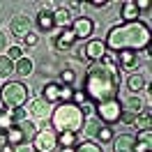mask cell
Instances as JSON below:
<instances>
[{"instance_id": "cell-29", "label": "cell", "mask_w": 152, "mask_h": 152, "mask_svg": "<svg viewBox=\"0 0 152 152\" xmlns=\"http://www.w3.org/2000/svg\"><path fill=\"white\" fill-rule=\"evenodd\" d=\"M7 115H10L12 120H14V124L28 118V115H26V108H10V111H7Z\"/></svg>"}, {"instance_id": "cell-13", "label": "cell", "mask_w": 152, "mask_h": 152, "mask_svg": "<svg viewBox=\"0 0 152 152\" xmlns=\"http://www.w3.org/2000/svg\"><path fill=\"white\" fill-rule=\"evenodd\" d=\"M120 14H122V21L124 23H134V21H138V7H136V2H132V0H127V2H122V10H120Z\"/></svg>"}, {"instance_id": "cell-16", "label": "cell", "mask_w": 152, "mask_h": 152, "mask_svg": "<svg viewBox=\"0 0 152 152\" xmlns=\"http://www.w3.org/2000/svg\"><path fill=\"white\" fill-rule=\"evenodd\" d=\"M16 127L21 129V134L26 136V141H32L35 138V134H37V127H35V120H30V118H26V120H21V122H16Z\"/></svg>"}, {"instance_id": "cell-10", "label": "cell", "mask_w": 152, "mask_h": 152, "mask_svg": "<svg viewBox=\"0 0 152 152\" xmlns=\"http://www.w3.org/2000/svg\"><path fill=\"white\" fill-rule=\"evenodd\" d=\"M104 53H106V44L102 39H90L86 44V58L90 62H99L104 58Z\"/></svg>"}, {"instance_id": "cell-1", "label": "cell", "mask_w": 152, "mask_h": 152, "mask_svg": "<svg viewBox=\"0 0 152 152\" xmlns=\"http://www.w3.org/2000/svg\"><path fill=\"white\" fill-rule=\"evenodd\" d=\"M120 81L122 74L118 65H102V62H92L86 72V92L88 102H106V99H115L118 90H120Z\"/></svg>"}, {"instance_id": "cell-18", "label": "cell", "mask_w": 152, "mask_h": 152, "mask_svg": "<svg viewBox=\"0 0 152 152\" xmlns=\"http://www.w3.org/2000/svg\"><path fill=\"white\" fill-rule=\"evenodd\" d=\"M58 95H60V83H46L44 92H42V99H46L48 104H53V102H58Z\"/></svg>"}, {"instance_id": "cell-42", "label": "cell", "mask_w": 152, "mask_h": 152, "mask_svg": "<svg viewBox=\"0 0 152 152\" xmlns=\"http://www.w3.org/2000/svg\"><path fill=\"white\" fill-rule=\"evenodd\" d=\"M0 152H16V148H14V145H10V143H5V145L0 148Z\"/></svg>"}, {"instance_id": "cell-28", "label": "cell", "mask_w": 152, "mask_h": 152, "mask_svg": "<svg viewBox=\"0 0 152 152\" xmlns=\"http://www.w3.org/2000/svg\"><path fill=\"white\" fill-rule=\"evenodd\" d=\"M74 152H102V148H99L97 143H92V141H86V143H81Z\"/></svg>"}, {"instance_id": "cell-36", "label": "cell", "mask_w": 152, "mask_h": 152, "mask_svg": "<svg viewBox=\"0 0 152 152\" xmlns=\"http://www.w3.org/2000/svg\"><path fill=\"white\" fill-rule=\"evenodd\" d=\"M78 108H81L83 118H86V115H92V113H95V104H92V102H86V104H81Z\"/></svg>"}, {"instance_id": "cell-11", "label": "cell", "mask_w": 152, "mask_h": 152, "mask_svg": "<svg viewBox=\"0 0 152 152\" xmlns=\"http://www.w3.org/2000/svg\"><path fill=\"white\" fill-rule=\"evenodd\" d=\"M74 42H76V37H74V32H72V28H62L53 44H56L58 51H69V48L74 46Z\"/></svg>"}, {"instance_id": "cell-33", "label": "cell", "mask_w": 152, "mask_h": 152, "mask_svg": "<svg viewBox=\"0 0 152 152\" xmlns=\"http://www.w3.org/2000/svg\"><path fill=\"white\" fill-rule=\"evenodd\" d=\"M150 148H152V141H136L132 152H150Z\"/></svg>"}, {"instance_id": "cell-17", "label": "cell", "mask_w": 152, "mask_h": 152, "mask_svg": "<svg viewBox=\"0 0 152 152\" xmlns=\"http://www.w3.org/2000/svg\"><path fill=\"white\" fill-rule=\"evenodd\" d=\"M5 141L16 148V145H23V143H26V136H23V134H21V129L14 124L12 129H7V132H5Z\"/></svg>"}, {"instance_id": "cell-37", "label": "cell", "mask_w": 152, "mask_h": 152, "mask_svg": "<svg viewBox=\"0 0 152 152\" xmlns=\"http://www.w3.org/2000/svg\"><path fill=\"white\" fill-rule=\"evenodd\" d=\"M83 129H86V134H88V136H90V134L95 136V134L99 132V127H97L95 122H88V124H83Z\"/></svg>"}, {"instance_id": "cell-20", "label": "cell", "mask_w": 152, "mask_h": 152, "mask_svg": "<svg viewBox=\"0 0 152 152\" xmlns=\"http://www.w3.org/2000/svg\"><path fill=\"white\" fill-rule=\"evenodd\" d=\"M127 88H129L132 92H138V90H143V88H148V81H145L141 74H132L129 78H127Z\"/></svg>"}, {"instance_id": "cell-12", "label": "cell", "mask_w": 152, "mask_h": 152, "mask_svg": "<svg viewBox=\"0 0 152 152\" xmlns=\"http://www.w3.org/2000/svg\"><path fill=\"white\" fill-rule=\"evenodd\" d=\"M115 62L120 65L118 69H134V67L138 65V58H136L134 51H120L118 58H115Z\"/></svg>"}, {"instance_id": "cell-31", "label": "cell", "mask_w": 152, "mask_h": 152, "mask_svg": "<svg viewBox=\"0 0 152 152\" xmlns=\"http://www.w3.org/2000/svg\"><path fill=\"white\" fill-rule=\"evenodd\" d=\"M95 136H97L102 143H108L111 138H113V132H111V127H99V132H97Z\"/></svg>"}, {"instance_id": "cell-24", "label": "cell", "mask_w": 152, "mask_h": 152, "mask_svg": "<svg viewBox=\"0 0 152 152\" xmlns=\"http://www.w3.org/2000/svg\"><path fill=\"white\" fill-rule=\"evenodd\" d=\"M37 26H39L42 30H51L53 26H56V23H53V14L39 10V14H37Z\"/></svg>"}, {"instance_id": "cell-34", "label": "cell", "mask_w": 152, "mask_h": 152, "mask_svg": "<svg viewBox=\"0 0 152 152\" xmlns=\"http://www.w3.org/2000/svg\"><path fill=\"white\" fill-rule=\"evenodd\" d=\"M23 44H26V46H30V48H35V46L39 44V35H37V32H28V35L23 37Z\"/></svg>"}, {"instance_id": "cell-5", "label": "cell", "mask_w": 152, "mask_h": 152, "mask_svg": "<svg viewBox=\"0 0 152 152\" xmlns=\"http://www.w3.org/2000/svg\"><path fill=\"white\" fill-rule=\"evenodd\" d=\"M95 113L111 127V124H115L122 118V106H120L118 99H106V102H99V104L95 106Z\"/></svg>"}, {"instance_id": "cell-25", "label": "cell", "mask_w": 152, "mask_h": 152, "mask_svg": "<svg viewBox=\"0 0 152 152\" xmlns=\"http://www.w3.org/2000/svg\"><path fill=\"white\" fill-rule=\"evenodd\" d=\"M12 72H14V62L7 56H0V78L2 76H10Z\"/></svg>"}, {"instance_id": "cell-40", "label": "cell", "mask_w": 152, "mask_h": 152, "mask_svg": "<svg viewBox=\"0 0 152 152\" xmlns=\"http://www.w3.org/2000/svg\"><path fill=\"white\" fill-rule=\"evenodd\" d=\"M136 7H138V12H141V10H148V7H150V2H148V0H138V2H136Z\"/></svg>"}, {"instance_id": "cell-22", "label": "cell", "mask_w": 152, "mask_h": 152, "mask_svg": "<svg viewBox=\"0 0 152 152\" xmlns=\"http://www.w3.org/2000/svg\"><path fill=\"white\" fill-rule=\"evenodd\" d=\"M69 16H72V12L67 10V7H58V10L53 12V23H56V26H65V28H67Z\"/></svg>"}, {"instance_id": "cell-7", "label": "cell", "mask_w": 152, "mask_h": 152, "mask_svg": "<svg viewBox=\"0 0 152 152\" xmlns=\"http://www.w3.org/2000/svg\"><path fill=\"white\" fill-rule=\"evenodd\" d=\"M51 111H53V104H48L46 99H42V97H35V99L28 102V115L35 118V120H46V118H51Z\"/></svg>"}, {"instance_id": "cell-41", "label": "cell", "mask_w": 152, "mask_h": 152, "mask_svg": "<svg viewBox=\"0 0 152 152\" xmlns=\"http://www.w3.org/2000/svg\"><path fill=\"white\" fill-rule=\"evenodd\" d=\"M7 48V37H5V32H0V51H5Z\"/></svg>"}, {"instance_id": "cell-38", "label": "cell", "mask_w": 152, "mask_h": 152, "mask_svg": "<svg viewBox=\"0 0 152 152\" xmlns=\"http://www.w3.org/2000/svg\"><path fill=\"white\" fill-rule=\"evenodd\" d=\"M134 138L136 141H152V132H138Z\"/></svg>"}, {"instance_id": "cell-6", "label": "cell", "mask_w": 152, "mask_h": 152, "mask_svg": "<svg viewBox=\"0 0 152 152\" xmlns=\"http://www.w3.org/2000/svg\"><path fill=\"white\" fill-rule=\"evenodd\" d=\"M35 152H53L58 148V134L53 129H39L32 138Z\"/></svg>"}, {"instance_id": "cell-21", "label": "cell", "mask_w": 152, "mask_h": 152, "mask_svg": "<svg viewBox=\"0 0 152 152\" xmlns=\"http://www.w3.org/2000/svg\"><path fill=\"white\" fill-rule=\"evenodd\" d=\"M32 67H35V62H32L30 58H26V56L21 58L19 62H14V69H16L21 76H30L32 74Z\"/></svg>"}, {"instance_id": "cell-44", "label": "cell", "mask_w": 152, "mask_h": 152, "mask_svg": "<svg viewBox=\"0 0 152 152\" xmlns=\"http://www.w3.org/2000/svg\"><path fill=\"white\" fill-rule=\"evenodd\" d=\"M62 152H74V148H62Z\"/></svg>"}, {"instance_id": "cell-43", "label": "cell", "mask_w": 152, "mask_h": 152, "mask_svg": "<svg viewBox=\"0 0 152 152\" xmlns=\"http://www.w3.org/2000/svg\"><path fill=\"white\" fill-rule=\"evenodd\" d=\"M90 7H106V0H92Z\"/></svg>"}, {"instance_id": "cell-9", "label": "cell", "mask_w": 152, "mask_h": 152, "mask_svg": "<svg viewBox=\"0 0 152 152\" xmlns=\"http://www.w3.org/2000/svg\"><path fill=\"white\" fill-rule=\"evenodd\" d=\"M12 32H14V37L23 39L28 32H32V19H30L28 14L14 16V19H12Z\"/></svg>"}, {"instance_id": "cell-32", "label": "cell", "mask_w": 152, "mask_h": 152, "mask_svg": "<svg viewBox=\"0 0 152 152\" xmlns=\"http://www.w3.org/2000/svg\"><path fill=\"white\" fill-rule=\"evenodd\" d=\"M14 127V120H12L7 113H0V132H7Z\"/></svg>"}, {"instance_id": "cell-2", "label": "cell", "mask_w": 152, "mask_h": 152, "mask_svg": "<svg viewBox=\"0 0 152 152\" xmlns=\"http://www.w3.org/2000/svg\"><path fill=\"white\" fill-rule=\"evenodd\" d=\"M106 48H111L115 53L120 51H141L150 44V28L141 23V21H134V23H122V26H115L106 32Z\"/></svg>"}, {"instance_id": "cell-26", "label": "cell", "mask_w": 152, "mask_h": 152, "mask_svg": "<svg viewBox=\"0 0 152 152\" xmlns=\"http://www.w3.org/2000/svg\"><path fill=\"white\" fill-rule=\"evenodd\" d=\"M74 81H76V72L74 69H62V74H60V86H74Z\"/></svg>"}, {"instance_id": "cell-8", "label": "cell", "mask_w": 152, "mask_h": 152, "mask_svg": "<svg viewBox=\"0 0 152 152\" xmlns=\"http://www.w3.org/2000/svg\"><path fill=\"white\" fill-rule=\"evenodd\" d=\"M69 28H72L76 39H90V35L95 32V21L88 19V16H78Z\"/></svg>"}, {"instance_id": "cell-30", "label": "cell", "mask_w": 152, "mask_h": 152, "mask_svg": "<svg viewBox=\"0 0 152 152\" xmlns=\"http://www.w3.org/2000/svg\"><path fill=\"white\" fill-rule=\"evenodd\" d=\"M7 58H10L12 62H19L21 58H23V48L21 46H10L7 48Z\"/></svg>"}, {"instance_id": "cell-39", "label": "cell", "mask_w": 152, "mask_h": 152, "mask_svg": "<svg viewBox=\"0 0 152 152\" xmlns=\"http://www.w3.org/2000/svg\"><path fill=\"white\" fill-rule=\"evenodd\" d=\"M124 124H134V120H136V115H132V113H122V118H120Z\"/></svg>"}, {"instance_id": "cell-19", "label": "cell", "mask_w": 152, "mask_h": 152, "mask_svg": "<svg viewBox=\"0 0 152 152\" xmlns=\"http://www.w3.org/2000/svg\"><path fill=\"white\" fill-rule=\"evenodd\" d=\"M134 122L138 124V129H141V132H150V124H152V113H150V108L141 111V113L136 115V120H134Z\"/></svg>"}, {"instance_id": "cell-27", "label": "cell", "mask_w": 152, "mask_h": 152, "mask_svg": "<svg viewBox=\"0 0 152 152\" xmlns=\"http://www.w3.org/2000/svg\"><path fill=\"white\" fill-rule=\"evenodd\" d=\"M72 95H74V88L72 86H60V95H58V102L65 104V102H72Z\"/></svg>"}, {"instance_id": "cell-3", "label": "cell", "mask_w": 152, "mask_h": 152, "mask_svg": "<svg viewBox=\"0 0 152 152\" xmlns=\"http://www.w3.org/2000/svg\"><path fill=\"white\" fill-rule=\"evenodd\" d=\"M51 122H53V132L56 134H62V132L78 134L86 124V118H83L81 108L76 104L65 102V104H58L51 111Z\"/></svg>"}, {"instance_id": "cell-23", "label": "cell", "mask_w": 152, "mask_h": 152, "mask_svg": "<svg viewBox=\"0 0 152 152\" xmlns=\"http://www.w3.org/2000/svg\"><path fill=\"white\" fill-rule=\"evenodd\" d=\"M76 141H78V136L72 132H62V134H58V145L60 148H74Z\"/></svg>"}, {"instance_id": "cell-14", "label": "cell", "mask_w": 152, "mask_h": 152, "mask_svg": "<svg viewBox=\"0 0 152 152\" xmlns=\"http://www.w3.org/2000/svg\"><path fill=\"white\" fill-rule=\"evenodd\" d=\"M120 106H122V113H132V115H138L145 108L143 99H138V97H129V99L120 102Z\"/></svg>"}, {"instance_id": "cell-15", "label": "cell", "mask_w": 152, "mask_h": 152, "mask_svg": "<svg viewBox=\"0 0 152 152\" xmlns=\"http://www.w3.org/2000/svg\"><path fill=\"white\" fill-rule=\"evenodd\" d=\"M134 143H136V138H134L132 134H120V136L115 138L113 148H115V152H132Z\"/></svg>"}, {"instance_id": "cell-35", "label": "cell", "mask_w": 152, "mask_h": 152, "mask_svg": "<svg viewBox=\"0 0 152 152\" xmlns=\"http://www.w3.org/2000/svg\"><path fill=\"white\" fill-rule=\"evenodd\" d=\"M86 102H88L86 92H83V90H74V95H72V104L81 106V104H86Z\"/></svg>"}, {"instance_id": "cell-4", "label": "cell", "mask_w": 152, "mask_h": 152, "mask_svg": "<svg viewBox=\"0 0 152 152\" xmlns=\"http://www.w3.org/2000/svg\"><path fill=\"white\" fill-rule=\"evenodd\" d=\"M0 99L5 102V106H10V108H23L26 102H28V90L23 83L19 81H10V83H5L2 90H0Z\"/></svg>"}]
</instances>
